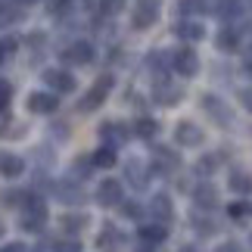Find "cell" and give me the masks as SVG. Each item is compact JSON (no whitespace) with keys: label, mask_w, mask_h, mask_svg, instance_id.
Segmentation results:
<instances>
[{"label":"cell","mask_w":252,"mask_h":252,"mask_svg":"<svg viewBox=\"0 0 252 252\" xmlns=\"http://www.w3.org/2000/svg\"><path fill=\"white\" fill-rule=\"evenodd\" d=\"M96 202H100V206H119V202H122V187H119V181L100 184V190H96Z\"/></svg>","instance_id":"obj_1"},{"label":"cell","mask_w":252,"mask_h":252,"mask_svg":"<svg viewBox=\"0 0 252 252\" xmlns=\"http://www.w3.org/2000/svg\"><path fill=\"white\" fill-rule=\"evenodd\" d=\"M109 87H112V81L109 78H100L94 87H91V94L84 96V103H81V109H96V106L103 103V96L109 94Z\"/></svg>","instance_id":"obj_2"},{"label":"cell","mask_w":252,"mask_h":252,"mask_svg":"<svg viewBox=\"0 0 252 252\" xmlns=\"http://www.w3.org/2000/svg\"><path fill=\"white\" fill-rule=\"evenodd\" d=\"M156 13H159V3H156V0H140V3H137V13H134V25H137V28H147L153 19H156Z\"/></svg>","instance_id":"obj_3"},{"label":"cell","mask_w":252,"mask_h":252,"mask_svg":"<svg viewBox=\"0 0 252 252\" xmlns=\"http://www.w3.org/2000/svg\"><path fill=\"white\" fill-rule=\"evenodd\" d=\"M44 78H47V84H50V87H56V91H63V94L75 87V81H72L69 72H56V69H53V72H47Z\"/></svg>","instance_id":"obj_4"},{"label":"cell","mask_w":252,"mask_h":252,"mask_svg":"<svg viewBox=\"0 0 252 252\" xmlns=\"http://www.w3.org/2000/svg\"><path fill=\"white\" fill-rule=\"evenodd\" d=\"M28 109H32V112H53L56 109V96H50V94H34L32 100H28Z\"/></svg>","instance_id":"obj_5"},{"label":"cell","mask_w":252,"mask_h":252,"mask_svg":"<svg viewBox=\"0 0 252 252\" xmlns=\"http://www.w3.org/2000/svg\"><path fill=\"white\" fill-rule=\"evenodd\" d=\"M0 174H6V178L22 174V159H19V156H9V153H0Z\"/></svg>","instance_id":"obj_6"},{"label":"cell","mask_w":252,"mask_h":252,"mask_svg":"<svg viewBox=\"0 0 252 252\" xmlns=\"http://www.w3.org/2000/svg\"><path fill=\"white\" fill-rule=\"evenodd\" d=\"M178 140L181 143H187V147H193V143H199L202 140V131L196 128V125H181V128H178Z\"/></svg>","instance_id":"obj_7"},{"label":"cell","mask_w":252,"mask_h":252,"mask_svg":"<svg viewBox=\"0 0 252 252\" xmlns=\"http://www.w3.org/2000/svg\"><path fill=\"white\" fill-rule=\"evenodd\" d=\"M91 56H94V50H91V44H84V41L75 44L72 50H69V60H72V63H87Z\"/></svg>","instance_id":"obj_8"},{"label":"cell","mask_w":252,"mask_h":252,"mask_svg":"<svg viewBox=\"0 0 252 252\" xmlns=\"http://www.w3.org/2000/svg\"><path fill=\"white\" fill-rule=\"evenodd\" d=\"M178 69H181L184 75H193V72H196V56H193L190 50L178 53Z\"/></svg>","instance_id":"obj_9"},{"label":"cell","mask_w":252,"mask_h":252,"mask_svg":"<svg viewBox=\"0 0 252 252\" xmlns=\"http://www.w3.org/2000/svg\"><path fill=\"white\" fill-rule=\"evenodd\" d=\"M230 187L240 190V193H249L252 190V178L243 174V171H234V174H230Z\"/></svg>","instance_id":"obj_10"},{"label":"cell","mask_w":252,"mask_h":252,"mask_svg":"<svg viewBox=\"0 0 252 252\" xmlns=\"http://www.w3.org/2000/svg\"><path fill=\"white\" fill-rule=\"evenodd\" d=\"M162 237H165V227H143L140 230V240H143V243H162Z\"/></svg>","instance_id":"obj_11"},{"label":"cell","mask_w":252,"mask_h":252,"mask_svg":"<svg viewBox=\"0 0 252 252\" xmlns=\"http://www.w3.org/2000/svg\"><path fill=\"white\" fill-rule=\"evenodd\" d=\"M84 224H87V218H84V215H69V218H63V227L69 230V234H78Z\"/></svg>","instance_id":"obj_12"},{"label":"cell","mask_w":252,"mask_h":252,"mask_svg":"<svg viewBox=\"0 0 252 252\" xmlns=\"http://www.w3.org/2000/svg\"><path fill=\"white\" fill-rule=\"evenodd\" d=\"M91 162H94L96 168H109L112 162H115V153H112V150H100V153H96V156H94Z\"/></svg>","instance_id":"obj_13"},{"label":"cell","mask_w":252,"mask_h":252,"mask_svg":"<svg viewBox=\"0 0 252 252\" xmlns=\"http://www.w3.org/2000/svg\"><path fill=\"white\" fill-rule=\"evenodd\" d=\"M196 202H199V206H215V202H218V196H215V190H212V187H199V193H196Z\"/></svg>","instance_id":"obj_14"},{"label":"cell","mask_w":252,"mask_h":252,"mask_svg":"<svg viewBox=\"0 0 252 252\" xmlns=\"http://www.w3.org/2000/svg\"><path fill=\"white\" fill-rule=\"evenodd\" d=\"M137 134L140 137H153V134H156V125H153L150 119H143V122H137Z\"/></svg>","instance_id":"obj_15"},{"label":"cell","mask_w":252,"mask_h":252,"mask_svg":"<svg viewBox=\"0 0 252 252\" xmlns=\"http://www.w3.org/2000/svg\"><path fill=\"white\" fill-rule=\"evenodd\" d=\"M249 206H246V202H234V206H230V218H246L249 215Z\"/></svg>","instance_id":"obj_16"},{"label":"cell","mask_w":252,"mask_h":252,"mask_svg":"<svg viewBox=\"0 0 252 252\" xmlns=\"http://www.w3.org/2000/svg\"><path fill=\"white\" fill-rule=\"evenodd\" d=\"M6 106H9V87H3V84H0V112H3Z\"/></svg>","instance_id":"obj_17"},{"label":"cell","mask_w":252,"mask_h":252,"mask_svg":"<svg viewBox=\"0 0 252 252\" xmlns=\"http://www.w3.org/2000/svg\"><path fill=\"white\" fill-rule=\"evenodd\" d=\"M125 212H128V218H140V209H137V206H131V202L125 206Z\"/></svg>","instance_id":"obj_18"},{"label":"cell","mask_w":252,"mask_h":252,"mask_svg":"<svg viewBox=\"0 0 252 252\" xmlns=\"http://www.w3.org/2000/svg\"><path fill=\"white\" fill-rule=\"evenodd\" d=\"M56 252H78V243H65V246H60Z\"/></svg>","instance_id":"obj_19"},{"label":"cell","mask_w":252,"mask_h":252,"mask_svg":"<svg viewBox=\"0 0 252 252\" xmlns=\"http://www.w3.org/2000/svg\"><path fill=\"white\" fill-rule=\"evenodd\" d=\"M0 252H25V246H19V243H13V246H6V249H0Z\"/></svg>","instance_id":"obj_20"},{"label":"cell","mask_w":252,"mask_h":252,"mask_svg":"<svg viewBox=\"0 0 252 252\" xmlns=\"http://www.w3.org/2000/svg\"><path fill=\"white\" fill-rule=\"evenodd\" d=\"M181 252H196V249H190V246H187V249H181Z\"/></svg>","instance_id":"obj_21"},{"label":"cell","mask_w":252,"mask_h":252,"mask_svg":"<svg viewBox=\"0 0 252 252\" xmlns=\"http://www.w3.org/2000/svg\"><path fill=\"white\" fill-rule=\"evenodd\" d=\"M140 252H156V249H140Z\"/></svg>","instance_id":"obj_22"},{"label":"cell","mask_w":252,"mask_h":252,"mask_svg":"<svg viewBox=\"0 0 252 252\" xmlns=\"http://www.w3.org/2000/svg\"><path fill=\"white\" fill-rule=\"evenodd\" d=\"M0 234H3V221H0Z\"/></svg>","instance_id":"obj_23"}]
</instances>
